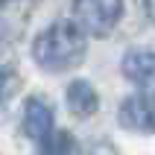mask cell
<instances>
[{
    "label": "cell",
    "mask_w": 155,
    "mask_h": 155,
    "mask_svg": "<svg viewBox=\"0 0 155 155\" xmlns=\"http://www.w3.org/2000/svg\"><path fill=\"white\" fill-rule=\"evenodd\" d=\"M32 59L44 70H70L85 59V29L73 21H56L32 41Z\"/></svg>",
    "instance_id": "obj_1"
},
{
    "label": "cell",
    "mask_w": 155,
    "mask_h": 155,
    "mask_svg": "<svg viewBox=\"0 0 155 155\" xmlns=\"http://www.w3.org/2000/svg\"><path fill=\"white\" fill-rule=\"evenodd\" d=\"M73 15L88 35L105 38L123 18V0H73Z\"/></svg>",
    "instance_id": "obj_2"
},
{
    "label": "cell",
    "mask_w": 155,
    "mask_h": 155,
    "mask_svg": "<svg viewBox=\"0 0 155 155\" xmlns=\"http://www.w3.org/2000/svg\"><path fill=\"white\" fill-rule=\"evenodd\" d=\"M120 123L135 132H155V97L138 94L123 100L120 105Z\"/></svg>",
    "instance_id": "obj_3"
},
{
    "label": "cell",
    "mask_w": 155,
    "mask_h": 155,
    "mask_svg": "<svg viewBox=\"0 0 155 155\" xmlns=\"http://www.w3.org/2000/svg\"><path fill=\"white\" fill-rule=\"evenodd\" d=\"M123 76L132 85H138L143 94L155 97V53L149 50H132L123 59Z\"/></svg>",
    "instance_id": "obj_4"
},
{
    "label": "cell",
    "mask_w": 155,
    "mask_h": 155,
    "mask_svg": "<svg viewBox=\"0 0 155 155\" xmlns=\"http://www.w3.org/2000/svg\"><path fill=\"white\" fill-rule=\"evenodd\" d=\"M50 129H53V108L47 105V100H41V97L26 100V105H24V132L29 138L41 140V138L50 135Z\"/></svg>",
    "instance_id": "obj_5"
},
{
    "label": "cell",
    "mask_w": 155,
    "mask_h": 155,
    "mask_svg": "<svg viewBox=\"0 0 155 155\" xmlns=\"http://www.w3.org/2000/svg\"><path fill=\"white\" fill-rule=\"evenodd\" d=\"M97 105H100V97H97L91 82L76 79V82L68 85V108L76 114V117H91V114L97 111Z\"/></svg>",
    "instance_id": "obj_6"
},
{
    "label": "cell",
    "mask_w": 155,
    "mask_h": 155,
    "mask_svg": "<svg viewBox=\"0 0 155 155\" xmlns=\"http://www.w3.org/2000/svg\"><path fill=\"white\" fill-rule=\"evenodd\" d=\"M73 152V138L68 132H50L41 138V155H70Z\"/></svg>",
    "instance_id": "obj_7"
},
{
    "label": "cell",
    "mask_w": 155,
    "mask_h": 155,
    "mask_svg": "<svg viewBox=\"0 0 155 155\" xmlns=\"http://www.w3.org/2000/svg\"><path fill=\"white\" fill-rule=\"evenodd\" d=\"M15 85H18L15 73H12V70H6V68H0V103H3L12 91H15Z\"/></svg>",
    "instance_id": "obj_8"
},
{
    "label": "cell",
    "mask_w": 155,
    "mask_h": 155,
    "mask_svg": "<svg viewBox=\"0 0 155 155\" xmlns=\"http://www.w3.org/2000/svg\"><path fill=\"white\" fill-rule=\"evenodd\" d=\"M143 6H147V15H149V21L155 24V0H143Z\"/></svg>",
    "instance_id": "obj_9"
},
{
    "label": "cell",
    "mask_w": 155,
    "mask_h": 155,
    "mask_svg": "<svg viewBox=\"0 0 155 155\" xmlns=\"http://www.w3.org/2000/svg\"><path fill=\"white\" fill-rule=\"evenodd\" d=\"M0 3H6V0H0Z\"/></svg>",
    "instance_id": "obj_10"
}]
</instances>
